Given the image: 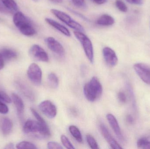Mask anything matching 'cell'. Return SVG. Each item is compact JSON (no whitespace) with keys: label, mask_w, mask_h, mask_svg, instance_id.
Returning <instances> with one entry per match:
<instances>
[{"label":"cell","mask_w":150,"mask_h":149,"mask_svg":"<svg viewBox=\"0 0 150 149\" xmlns=\"http://www.w3.org/2000/svg\"><path fill=\"white\" fill-rule=\"evenodd\" d=\"M4 6L11 11H18V6L14 0H1Z\"/></svg>","instance_id":"7402d4cb"},{"label":"cell","mask_w":150,"mask_h":149,"mask_svg":"<svg viewBox=\"0 0 150 149\" xmlns=\"http://www.w3.org/2000/svg\"><path fill=\"white\" fill-rule=\"evenodd\" d=\"M16 148L18 149L38 148L35 144L26 141H23L18 143L16 146Z\"/></svg>","instance_id":"603a6c76"},{"label":"cell","mask_w":150,"mask_h":149,"mask_svg":"<svg viewBox=\"0 0 150 149\" xmlns=\"http://www.w3.org/2000/svg\"><path fill=\"white\" fill-rule=\"evenodd\" d=\"M47 81L48 85L52 88H57L59 86V80L57 75L53 73H51L48 74L47 77Z\"/></svg>","instance_id":"44dd1931"},{"label":"cell","mask_w":150,"mask_h":149,"mask_svg":"<svg viewBox=\"0 0 150 149\" xmlns=\"http://www.w3.org/2000/svg\"><path fill=\"white\" fill-rule=\"evenodd\" d=\"M61 138V141L62 144L66 148L69 149L75 148L74 147L73 144L69 141V139L66 136L63 135L62 136Z\"/></svg>","instance_id":"484cf974"},{"label":"cell","mask_w":150,"mask_h":149,"mask_svg":"<svg viewBox=\"0 0 150 149\" xmlns=\"http://www.w3.org/2000/svg\"><path fill=\"white\" fill-rule=\"evenodd\" d=\"M4 59L2 56L1 54L0 53V70H1L4 67Z\"/></svg>","instance_id":"74e56055"},{"label":"cell","mask_w":150,"mask_h":149,"mask_svg":"<svg viewBox=\"0 0 150 149\" xmlns=\"http://www.w3.org/2000/svg\"><path fill=\"white\" fill-rule=\"evenodd\" d=\"M27 76L30 80L36 85H39L42 81V72L38 65L33 63L28 67Z\"/></svg>","instance_id":"8992f818"},{"label":"cell","mask_w":150,"mask_h":149,"mask_svg":"<svg viewBox=\"0 0 150 149\" xmlns=\"http://www.w3.org/2000/svg\"><path fill=\"white\" fill-rule=\"evenodd\" d=\"M14 148V144L12 143H9L6 145L4 149H13Z\"/></svg>","instance_id":"f35d334b"},{"label":"cell","mask_w":150,"mask_h":149,"mask_svg":"<svg viewBox=\"0 0 150 149\" xmlns=\"http://www.w3.org/2000/svg\"><path fill=\"white\" fill-rule=\"evenodd\" d=\"M115 23V19L112 17L108 14H104L100 16L97 20V24L101 26H110Z\"/></svg>","instance_id":"ac0fdd59"},{"label":"cell","mask_w":150,"mask_h":149,"mask_svg":"<svg viewBox=\"0 0 150 149\" xmlns=\"http://www.w3.org/2000/svg\"><path fill=\"white\" fill-rule=\"evenodd\" d=\"M103 91L102 85L96 77L85 84L83 87V93L87 100L91 102L95 101L101 96Z\"/></svg>","instance_id":"3957f363"},{"label":"cell","mask_w":150,"mask_h":149,"mask_svg":"<svg viewBox=\"0 0 150 149\" xmlns=\"http://www.w3.org/2000/svg\"><path fill=\"white\" fill-rule=\"evenodd\" d=\"M100 131L102 135L112 148L115 149L122 148L117 141L114 139L113 137L109 132V130L104 124L101 123L100 125Z\"/></svg>","instance_id":"7c38bea8"},{"label":"cell","mask_w":150,"mask_h":149,"mask_svg":"<svg viewBox=\"0 0 150 149\" xmlns=\"http://www.w3.org/2000/svg\"><path fill=\"white\" fill-rule=\"evenodd\" d=\"M13 21L20 32L24 36H31L36 34V30L30 21L22 12L17 11L13 16Z\"/></svg>","instance_id":"7a4b0ae2"},{"label":"cell","mask_w":150,"mask_h":149,"mask_svg":"<svg viewBox=\"0 0 150 149\" xmlns=\"http://www.w3.org/2000/svg\"><path fill=\"white\" fill-rule=\"evenodd\" d=\"M91 1L93 3L98 4V5H101L106 3L107 1V0H91Z\"/></svg>","instance_id":"e575fe53"},{"label":"cell","mask_w":150,"mask_h":149,"mask_svg":"<svg viewBox=\"0 0 150 149\" xmlns=\"http://www.w3.org/2000/svg\"><path fill=\"white\" fill-rule=\"evenodd\" d=\"M118 99L121 103H126L127 101V97L123 92H120L118 94Z\"/></svg>","instance_id":"d6a6232c"},{"label":"cell","mask_w":150,"mask_h":149,"mask_svg":"<svg viewBox=\"0 0 150 149\" xmlns=\"http://www.w3.org/2000/svg\"><path fill=\"white\" fill-rule=\"evenodd\" d=\"M0 53L1 54L4 60H11L16 58L17 57V53L15 51L8 48H3L0 50Z\"/></svg>","instance_id":"d6986e66"},{"label":"cell","mask_w":150,"mask_h":149,"mask_svg":"<svg viewBox=\"0 0 150 149\" xmlns=\"http://www.w3.org/2000/svg\"><path fill=\"white\" fill-rule=\"evenodd\" d=\"M0 100V113L7 114L8 112L9 109L8 106Z\"/></svg>","instance_id":"4dcf8cb0"},{"label":"cell","mask_w":150,"mask_h":149,"mask_svg":"<svg viewBox=\"0 0 150 149\" xmlns=\"http://www.w3.org/2000/svg\"><path fill=\"white\" fill-rule=\"evenodd\" d=\"M40 111L50 119L54 118L57 115V109L56 106L49 100H45L41 102L39 105Z\"/></svg>","instance_id":"ba28073f"},{"label":"cell","mask_w":150,"mask_h":149,"mask_svg":"<svg viewBox=\"0 0 150 149\" xmlns=\"http://www.w3.org/2000/svg\"><path fill=\"white\" fill-rule=\"evenodd\" d=\"M16 84L17 87L25 97L30 101H34L35 99L34 93L28 86L21 81H17Z\"/></svg>","instance_id":"5bb4252c"},{"label":"cell","mask_w":150,"mask_h":149,"mask_svg":"<svg viewBox=\"0 0 150 149\" xmlns=\"http://www.w3.org/2000/svg\"><path fill=\"white\" fill-rule=\"evenodd\" d=\"M33 1H34L35 2H37L38 1H39V0H33Z\"/></svg>","instance_id":"60d3db41"},{"label":"cell","mask_w":150,"mask_h":149,"mask_svg":"<svg viewBox=\"0 0 150 149\" xmlns=\"http://www.w3.org/2000/svg\"><path fill=\"white\" fill-rule=\"evenodd\" d=\"M138 148L150 149V141L146 138H141L137 143Z\"/></svg>","instance_id":"cb8c5ba5"},{"label":"cell","mask_w":150,"mask_h":149,"mask_svg":"<svg viewBox=\"0 0 150 149\" xmlns=\"http://www.w3.org/2000/svg\"><path fill=\"white\" fill-rule=\"evenodd\" d=\"M127 87L128 90L129 91V94L131 96V99L132 100V103H133V106L134 108H136V101L135 99V97L134 96V93H133V90H132V87L129 85V84L127 85Z\"/></svg>","instance_id":"f546056e"},{"label":"cell","mask_w":150,"mask_h":149,"mask_svg":"<svg viewBox=\"0 0 150 149\" xmlns=\"http://www.w3.org/2000/svg\"><path fill=\"white\" fill-rule=\"evenodd\" d=\"M74 34L82 45L85 53L89 61L91 63H93L94 60L93 46L90 38L82 31H76L74 32Z\"/></svg>","instance_id":"277c9868"},{"label":"cell","mask_w":150,"mask_h":149,"mask_svg":"<svg viewBox=\"0 0 150 149\" xmlns=\"http://www.w3.org/2000/svg\"><path fill=\"white\" fill-rule=\"evenodd\" d=\"M47 148L49 149H62L63 147L60 144L55 142H49L47 143Z\"/></svg>","instance_id":"f1b7e54d"},{"label":"cell","mask_w":150,"mask_h":149,"mask_svg":"<svg viewBox=\"0 0 150 149\" xmlns=\"http://www.w3.org/2000/svg\"><path fill=\"white\" fill-rule=\"evenodd\" d=\"M0 12L2 13H8L9 12L8 10L1 3H0Z\"/></svg>","instance_id":"8d00e7d4"},{"label":"cell","mask_w":150,"mask_h":149,"mask_svg":"<svg viewBox=\"0 0 150 149\" xmlns=\"http://www.w3.org/2000/svg\"><path fill=\"white\" fill-rule=\"evenodd\" d=\"M69 132L75 140L79 143L83 142V137L79 129L76 126L72 125L69 127Z\"/></svg>","instance_id":"ffe728a7"},{"label":"cell","mask_w":150,"mask_h":149,"mask_svg":"<svg viewBox=\"0 0 150 149\" xmlns=\"http://www.w3.org/2000/svg\"><path fill=\"white\" fill-rule=\"evenodd\" d=\"M30 110L33 114L34 115V117L36 118V119H37L38 121L39 122H40V123H43V124L47 123L45 120L41 117V115L38 113L37 111H36V110H35V109L33 108H31Z\"/></svg>","instance_id":"83f0119b"},{"label":"cell","mask_w":150,"mask_h":149,"mask_svg":"<svg viewBox=\"0 0 150 149\" xmlns=\"http://www.w3.org/2000/svg\"><path fill=\"white\" fill-rule=\"evenodd\" d=\"M134 69L144 82L150 85V66L145 64L138 63L134 65Z\"/></svg>","instance_id":"9c48e42d"},{"label":"cell","mask_w":150,"mask_h":149,"mask_svg":"<svg viewBox=\"0 0 150 149\" xmlns=\"http://www.w3.org/2000/svg\"><path fill=\"white\" fill-rule=\"evenodd\" d=\"M75 6L79 8H83L85 6V0H71Z\"/></svg>","instance_id":"1f68e13d"},{"label":"cell","mask_w":150,"mask_h":149,"mask_svg":"<svg viewBox=\"0 0 150 149\" xmlns=\"http://www.w3.org/2000/svg\"><path fill=\"white\" fill-rule=\"evenodd\" d=\"M86 140L88 145L91 148L93 149H99L98 145L94 137L90 134H87L86 136Z\"/></svg>","instance_id":"d4e9b609"},{"label":"cell","mask_w":150,"mask_h":149,"mask_svg":"<svg viewBox=\"0 0 150 149\" xmlns=\"http://www.w3.org/2000/svg\"><path fill=\"white\" fill-rule=\"evenodd\" d=\"M23 129L25 134H33L40 138H46L51 136L47 123L43 124L33 120H28L25 123Z\"/></svg>","instance_id":"6da1fadb"},{"label":"cell","mask_w":150,"mask_h":149,"mask_svg":"<svg viewBox=\"0 0 150 149\" xmlns=\"http://www.w3.org/2000/svg\"><path fill=\"white\" fill-rule=\"evenodd\" d=\"M106 117L110 126L115 133L117 138L120 140V141L123 142L124 141V137L122 135L120 128L116 118L111 114H108L107 115Z\"/></svg>","instance_id":"4fadbf2b"},{"label":"cell","mask_w":150,"mask_h":149,"mask_svg":"<svg viewBox=\"0 0 150 149\" xmlns=\"http://www.w3.org/2000/svg\"><path fill=\"white\" fill-rule=\"evenodd\" d=\"M51 11L58 19L62 21L63 22L73 29L82 32L84 31L83 27L81 24L72 19L69 15L65 12L55 9H52Z\"/></svg>","instance_id":"5b68a950"},{"label":"cell","mask_w":150,"mask_h":149,"mask_svg":"<svg viewBox=\"0 0 150 149\" xmlns=\"http://www.w3.org/2000/svg\"><path fill=\"white\" fill-rule=\"evenodd\" d=\"M30 55L35 60L41 62H47L49 57L46 52L38 45L34 44L30 50Z\"/></svg>","instance_id":"52a82bcc"},{"label":"cell","mask_w":150,"mask_h":149,"mask_svg":"<svg viewBox=\"0 0 150 149\" xmlns=\"http://www.w3.org/2000/svg\"><path fill=\"white\" fill-rule=\"evenodd\" d=\"M45 21L47 24H50L53 28H55L56 29L62 33L65 36L68 37H70L71 36L70 31L68 29H67L64 25L60 24L58 22L51 18H46Z\"/></svg>","instance_id":"2e32d148"},{"label":"cell","mask_w":150,"mask_h":149,"mask_svg":"<svg viewBox=\"0 0 150 149\" xmlns=\"http://www.w3.org/2000/svg\"><path fill=\"white\" fill-rule=\"evenodd\" d=\"M1 126L2 132L4 135H8L12 131L13 123L9 118H2L1 120Z\"/></svg>","instance_id":"e0dca14e"},{"label":"cell","mask_w":150,"mask_h":149,"mask_svg":"<svg viewBox=\"0 0 150 149\" xmlns=\"http://www.w3.org/2000/svg\"><path fill=\"white\" fill-rule=\"evenodd\" d=\"M11 98L14 105L16 109L19 118L22 119L24 111V105L23 102L20 97L16 93H12L11 94Z\"/></svg>","instance_id":"9a60e30c"},{"label":"cell","mask_w":150,"mask_h":149,"mask_svg":"<svg viewBox=\"0 0 150 149\" xmlns=\"http://www.w3.org/2000/svg\"><path fill=\"white\" fill-rule=\"evenodd\" d=\"M126 1L129 3L137 4V5H141L143 3V0H126Z\"/></svg>","instance_id":"836d02e7"},{"label":"cell","mask_w":150,"mask_h":149,"mask_svg":"<svg viewBox=\"0 0 150 149\" xmlns=\"http://www.w3.org/2000/svg\"><path fill=\"white\" fill-rule=\"evenodd\" d=\"M126 120L129 124H133V122H134V119L130 115H127V117H126Z\"/></svg>","instance_id":"d590c367"},{"label":"cell","mask_w":150,"mask_h":149,"mask_svg":"<svg viewBox=\"0 0 150 149\" xmlns=\"http://www.w3.org/2000/svg\"><path fill=\"white\" fill-rule=\"evenodd\" d=\"M52 1L56 3H62L63 0H52Z\"/></svg>","instance_id":"ab89813d"},{"label":"cell","mask_w":150,"mask_h":149,"mask_svg":"<svg viewBox=\"0 0 150 149\" xmlns=\"http://www.w3.org/2000/svg\"><path fill=\"white\" fill-rule=\"evenodd\" d=\"M48 48L51 51L60 56H64L65 49L62 45L52 37H49L45 40Z\"/></svg>","instance_id":"30bf717a"},{"label":"cell","mask_w":150,"mask_h":149,"mask_svg":"<svg viewBox=\"0 0 150 149\" xmlns=\"http://www.w3.org/2000/svg\"><path fill=\"white\" fill-rule=\"evenodd\" d=\"M103 55L104 59L108 66L113 67L118 63V57L115 52L110 47H105L103 50Z\"/></svg>","instance_id":"8fae6325"},{"label":"cell","mask_w":150,"mask_h":149,"mask_svg":"<svg viewBox=\"0 0 150 149\" xmlns=\"http://www.w3.org/2000/svg\"><path fill=\"white\" fill-rule=\"evenodd\" d=\"M115 6L117 8L122 12H126L128 10V8L124 2L122 0H116L115 2Z\"/></svg>","instance_id":"4316f807"}]
</instances>
